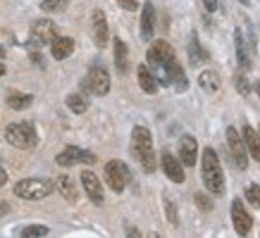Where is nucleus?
<instances>
[{"instance_id":"nucleus-33","label":"nucleus","mask_w":260,"mask_h":238,"mask_svg":"<svg viewBox=\"0 0 260 238\" xmlns=\"http://www.w3.org/2000/svg\"><path fill=\"white\" fill-rule=\"evenodd\" d=\"M196 205L201 207L203 212H210V210H213V203L208 200V195H201V193H198V195H196Z\"/></svg>"},{"instance_id":"nucleus-26","label":"nucleus","mask_w":260,"mask_h":238,"mask_svg":"<svg viewBox=\"0 0 260 238\" xmlns=\"http://www.w3.org/2000/svg\"><path fill=\"white\" fill-rule=\"evenodd\" d=\"M67 107H70L74 114H84V112L88 110V103H86V98L79 93H70L67 95Z\"/></svg>"},{"instance_id":"nucleus-19","label":"nucleus","mask_w":260,"mask_h":238,"mask_svg":"<svg viewBox=\"0 0 260 238\" xmlns=\"http://www.w3.org/2000/svg\"><path fill=\"white\" fill-rule=\"evenodd\" d=\"M153 31H155V8L153 3H146L141 12V36L148 41L153 38Z\"/></svg>"},{"instance_id":"nucleus-35","label":"nucleus","mask_w":260,"mask_h":238,"mask_svg":"<svg viewBox=\"0 0 260 238\" xmlns=\"http://www.w3.org/2000/svg\"><path fill=\"white\" fill-rule=\"evenodd\" d=\"M203 5L208 12H217V10H220V3H217V0H203Z\"/></svg>"},{"instance_id":"nucleus-21","label":"nucleus","mask_w":260,"mask_h":238,"mask_svg":"<svg viewBox=\"0 0 260 238\" xmlns=\"http://www.w3.org/2000/svg\"><path fill=\"white\" fill-rule=\"evenodd\" d=\"M234 43H237V60H239V67L244 71H248L253 67L251 64V55H248V46H246V41H244V33L234 31Z\"/></svg>"},{"instance_id":"nucleus-30","label":"nucleus","mask_w":260,"mask_h":238,"mask_svg":"<svg viewBox=\"0 0 260 238\" xmlns=\"http://www.w3.org/2000/svg\"><path fill=\"white\" fill-rule=\"evenodd\" d=\"M67 3H70V0H43L41 8L46 10V12H60V10L67 8Z\"/></svg>"},{"instance_id":"nucleus-20","label":"nucleus","mask_w":260,"mask_h":238,"mask_svg":"<svg viewBox=\"0 0 260 238\" xmlns=\"http://www.w3.org/2000/svg\"><path fill=\"white\" fill-rule=\"evenodd\" d=\"M241 138H244L246 152H248L253 160H258V162H260V136H258V131H255L253 127H244Z\"/></svg>"},{"instance_id":"nucleus-13","label":"nucleus","mask_w":260,"mask_h":238,"mask_svg":"<svg viewBox=\"0 0 260 238\" xmlns=\"http://www.w3.org/2000/svg\"><path fill=\"white\" fill-rule=\"evenodd\" d=\"M162 69H165V81L167 84H172L177 91H186L189 81H186V74H184V69H181V64L177 62V57H172Z\"/></svg>"},{"instance_id":"nucleus-22","label":"nucleus","mask_w":260,"mask_h":238,"mask_svg":"<svg viewBox=\"0 0 260 238\" xmlns=\"http://www.w3.org/2000/svg\"><path fill=\"white\" fill-rule=\"evenodd\" d=\"M198 84H201V88L208 91V93H217V91H220V76L210 69L198 74Z\"/></svg>"},{"instance_id":"nucleus-3","label":"nucleus","mask_w":260,"mask_h":238,"mask_svg":"<svg viewBox=\"0 0 260 238\" xmlns=\"http://www.w3.org/2000/svg\"><path fill=\"white\" fill-rule=\"evenodd\" d=\"M5 138L10 141V145H15L19 150H31L39 143V136H36V129H34L31 122H15L5 129Z\"/></svg>"},{"instance_id":"nucleus-14","label":"nucleus","mask_w":260,"mask_h":238,"mask_svg":"<svg viewBox=\"0 0 260 238\" xmlns=\"http://www.w3.org/2000/svg\"><path fill=\"white\" fill-rule=\"evenodd\" d=\"M81 186L86 190V195L91 198L93 205H103V186H101V179L93 174V172H81Z\"/></svg>"},{"instance_id":"nucleus-10","label":"nucleus","mask_w":260,"mask_h":238,"mask_svg":"<svg viewBox=\"0 0 260 238\" xmlns=\"http://www.w3.org/2000/svg\"><path fill=\"white\" fill-rule=\"evenodd\" d=\"M148 67H165L170 60L174 57V48L167 43V41H155L153 46L148 48Z\"/></svg>"},{"instance_id":"nucleus-9","label":"nucleus","mask_w":260,"mask_h":238,"mask_svg":"<svg viewBox=\"0 0 260 238\" xmlns=\"http://www.w3.org/2000/svg\"><path fill=\"white\" fill-rule=\"evenodd\" d=\"M227 148L232 152V160L237 162L239 169H246L248 167V160H246V145H244V138L239 136V131L234 127L227 129Z\"/></svg>"},{"instance_id":"nucleus-27","label":"nucleus","mask_w":260,"mask_h":238,"mask_svg":"<svg viewBox=\"0 0 260 238\" xmlns=\"http://www.w3.org/2000/svg\"><path fill=\"white\" fill-rule=\"evenodd\" d=\"M189 57H191V62L193 64H201V60H205V50L201 46H198V38L196 36H191V41H189Z\"/></svg>"},{"instance_id":"nucleus-24","label":"nucleus","mask_w":260,"mask_h":238,"mask_svg":"<svg viewBox=\"0 0 260 238\" xmlns=\"http://www.w3.org/2000/svg\"><path fill=\"white\" fill-rule=\"evenodd\" d=\"M31 103H34L31 93H15V91H12V93L8 95V105L12 110H26Z\"/></svg>"},{"instance_id":"nucleus-39","label":"nucleus","mask_w":260,"mask_h":238,"mask_svg":"<svg viewBox=\"0 0 260 238\" xmlns=\"http://www.w3.org/2000/svg\"><path fill=\"white\" fill-rule=\"evenodd\" d=\"M255 91H258V98H260V81H255Z\"/></svg>"},{"instance_id":"nucleus-2","label":"nucleus","mask_w":260,"mask_h":238,"mask_svg":"<svg viewBox=\"0 0 260 238\" xmlns=\"http://www.w3.org/2000/svg\"><path fill=\"white\" fill-rule=\"evenodd\" d=\"M201 172H203L205 188L210 190L213 195H220L222 190H224V172H222V165H220V160H217L213 148H205L203 150Z\"/></svg>"},{"instance_id":"nucleus-12","label":"nucleus","mask_w":260,"mask_h":238,"mask_svg":"<svg viewBox=\"0 0 260 238\" xmlns=\"http://www.w3.org/2000/svg\"><path fill=\"white\" fill-rule=\"evenodd\" d=\"M162 169H165V174L170 181L174 183H184L186 181V176H184V165H181V160L179 157H174L170 150L162 152Z\"/></svg>"},{"instance_id":"nucleus-8","label":"nucleus","mask_w":260,"mask_h":238,"mask_svg":"<svg viewBox=\"0 0 260 238\" xmlns=\"http://www.w3.org/2000/svg\"><path fill=\"white\" fill-rule=\"evenodd\" d=\"M77 162L93 165V162H98V157H95L93 152H86V150H81V148H77V145H67V148L57 155V165L60 167H72V165H77Z\"/></svg>"},{"instance_id":"nucleus-38","label":"nucleus","mask_w":260,"mask_h":238,"mask_svg":"<svg viewBox=\"0 0 260 238\" xmlns=\"http://www.w3.org/2000/svg\"><path fill=\"white\" fill-rule=\"evenodd\" d=\"M3 76H5V64L0 62V79H3Z\"/></svg>"},{"instance_id":"nucleus-25","label":"nucleus","mask_w":260,"mask_h":238,"mask_svg":"<svg viewBox=\"0 0 260 238\" xmlns=\"http://www.w3.org/2000/svg\"><path fill=\"white\" fill-rule=\"evenodd\" d=\"M115 64H117V69L124 74L129 69V62H126V46L122 38H115Z\"/></svg>"},{"instance_id":"nucleus-32","label":"nucleus","mask_w":260,"mask_h":238,"mask_svg":"<svg viewBox=\"0 0 260 238\" xmlns=\"http://www.w3.org/2000/svg\"><path fill=\"white\" fill-rule=\"evenodd\" d=\"M165 207H167V219H170V224L177 226V210H174V205H172V200L170 198H165Z\"/></svg>"},{"instance_id":"nucleus-23","label":"nucleus","mask_w":260,"mask_h":238,"mask_svg":"<svg viewBox=\"0 0 260 238\" xmlns=\"http://www.w3.org/2000/svg\"><path fill=\"white\" fill-rule=\"evenodd\" d=\"M57 190H60V193H62L64 198L70 200V203H77V186H74V181H72L70 176L67 174H62L60 176V179H57Z\"/></svg>"},{"instance_id":"nucleus-16","label":"nucleus","mask_w":260,"mask_h":238,"mask_svg":"<svg viewBox=\"0 0 260 238\" xmlns=\"http://www.w3.org/2000/svg\"><path fill=\"white\" fill-rule=\"evenodd\" d=\"M91 26H93L95 46L105 48V43H108V19H105V12H103V10H93V15H91Z\"/></svg>"},{"instance_id":"nucleus-1","label":"nucleus","mask_w":260,"mask_h":238,"mask_svg":"<svg viewBox=\"0 0 260 238\" xmlns=\"http://www.w3.org/2000/svg\"><path fill=\"white\" fill-rule=\"evenodd\" d=\"M132 152L148 174L158 169V160L153 152V136L146 127H134V131H132Z\"/></svg>"},{"instance_id":"nucleus-31","label":"nucleus","mask_w":260,"mask_h":238,"mask_svg":"<svg viewBox=\"0 0 260 238\" xmlns=\"http://www.w3.org/2000/svg\"><path fill=\"white\" fill-rule=\"evenodd\" d=\"M234 84H237V91H239L241 95H248V93H251V86H248V81H246L244 74H237Z\"/></svg>"},{"instance_id":"nucleus-36","label":"nucleus","mask_w":260,"mask_h":238,"mask_svg":"<svg viewBox=\"0 0 260 238\" xmlns=\"http://www.w3.org/2000/svg\"><path fill=\"white\" fill-rule=\"evenodd\" d=\"M8 212H10V205L8 203H0V217H5Z\"/></svg>"},{"instance_id":"nucleus-15","label":"nucleus","mask_w":260,"mask_h":238,"mask_svg":"<svg viewBox=\"0 0 260 238\" xmlns=\"http://www.w3.org/2000/svg\"><path fill=\"white\" fill-rule=\"evenodd\" d=\"M179 160L184 167H193L198 160V143L193 136H181L179 138Z\"/></svg>"},{"instance_id":"nucleus-17","label":"nucleus","mask_w":260,"mask_h":238,"mask_svg":"<svg viewBox=\"0 0 260 238\" xmlns=\"http://www.w3.org/2000/svg\"><path fill=\"white\" fill-rule=\"evenodd\" d=\"M50 53L55 60H67V57L74 53V41L70 36H57L53 43H50Z\"/></svg>"},{"instance_id":"nucleus-34","label":"nucleus","mask_w":260,"mask_h":238,"mask_svg":"<svg viewBox=\"0 0 260 238\" xmlns=\"http://www.w3.org/2000/svg\"><path fill=\"white\" fill-rule=\"evenodd\" d=\"M119 3V8H124V10H129V12H134L139 5H136V0H117Z\"/></svg>"},{"instance_id":"nucleus-18","label":"nucleus","mask_w":260,"mask_h":238,"mask_svg":"<svg viewBox=\"0 0 260 238\" xmlns=\"http://www.w3.org/2000/svg\"><path fill=\"white\" fill-rule=\"evenodd\" d=\"M139 86H141L143 93H148V95L158 93V79H155V74L150 71L148 64H141V67H139Z\"/></svg>"},{"instance_id":"nucleus-28","label":"nucleus","mask_w":260,"mask_h":238,"mask_svg":"<svg viewBox=\"0 0 260 238\" xmlns=\"http://www.w3.org/2000/svg\"><path fill=\"white\" fill-rule=\"evenodd\" d=\"M19 236H24V238H41V236H48V226H43V224H31V226H24V229L19 231Z\"/></svg>"},{"instance_id":"nucleus-29","label":"nucleus","mask_w":260,"mask_h":238,"mask_svg":"<svg viewBox=\"0 0 260 238\" xmlns=\"http://www.w3.org/2000/svg\"><path fill=\"white\" fill-rule=\"evenodd\" d=\"M246 200H248L253 207H260V186L248 183V186H246Z\"/></svg>"},{"instance_id":"nucleus-11","label":"nucleus","mask_w":260,"mask_h":238,"mask_svg":"<svg viewBox=\"0 0 260 238\" xmlns=\"http://www.w3.org/2000/svg\"><path fill=\"white\" fill-rule=\"evenodd\" d=\"M232 222H234V229H237L239 236H248L253 229V217L246 212V207L241 200H234L232 203Z\"/></svg>"},{"instance_id":"nucleus-7","label":"nucleus","mask_w":260,"mask_h":238,"mask_svg":"<svg viewBox=\"0 0 260 238\" xmlns=\"http://www.w3.org/2000/svg\"><path fill=\"white\" fill-rule=\"evenodd\" d=\"M57 38V26L50 19H36L31 26V36H29V48H41V46H48Z\"/></svg>"},{"instance_id":"nucleus-37","label":"nucleus","mask_w":260,"mask_h":238,"mask_svg":"<svg viewBox=\"0 0 260 238\" xmlns=\"http://www.w3.org/2000/svg\"><path fill=\"white\" fill-rule=\"evenodd\" d=\"M8 183V174H5V169H0V188Z\"/></svg>"},{"instance_id":"nucleus-5","label":"nucleus","mask_w":260,"mask_h":238,"mask_svg":"<svg viewBox=\"0 0 260 238\" xmlns=\"http://www.w3.org/2000/svg\"><path fill=\"white\" fill-rule=\"evenodd\" d=\"M129 181H132V172H129V167H126L122 160H110V162L105 165V183H108L115 193H122V190L129 186Z\"/></svg>"},{"instance_id":"nucleus-6","label":"nucleus","mask_w":260,"mask_h":238,"mask_svg":"<svg viewBox=\"0 0 260 238\" xmlns=\"http://www.w3.org/2000/svg\"><path fill=\"white\" fill-rule=\"evenodd\" d=\"M81 88L88 91V93H93V95H108V91H110V74L105 71V67L93 64V67L88 69Z\"/></svg>"},{"instance_id":"nucleus-4","label":"nucleus","mask_w":260,"mask_h":238,"mask_svg":"<svg viewBox=\"0 0 260 238\" xmlns=\"http://www.w3.org/2000/svg\"><path fill=\"white\" fill-rule=\"evenodd\" d=\"M55 190V183L50 179H22L15 183V195L24 200H43Z\"/></svg>"}]
</instances>
